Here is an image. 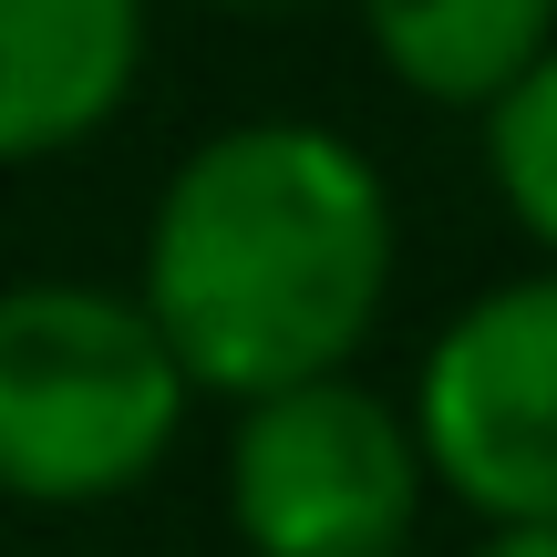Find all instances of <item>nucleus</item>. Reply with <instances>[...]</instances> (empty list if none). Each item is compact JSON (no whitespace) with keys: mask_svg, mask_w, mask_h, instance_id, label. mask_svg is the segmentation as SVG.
I'll return each mask as SVG.
<instances>
[{"mask_svg":"<svg viewBox=\"0 0 557 557\" xmlns=\"http://www.w3.org/2000/svg\"><path fill=\"white\" fill-rule=\"evenodd\" d=\"M475 124H485L475 145H485V186H496L506 227L537 248V269H557V41L485 103Z\"/></svg>","mask_w":557,"mask_h":557,"instance_id":"0eeeda50","label":"nucleus"},{"mask_svg":"<svg viewBox=\"0 0 557 557\" xmlns=\"http://www.w3.org/2000/svg\"><path fill=\"white\" fill-rule=\"evenodd\" d=\"M227 413V537L248 557H413L434 475L403 393L351 361Z\"/></svg>","mask_w":557,"mask_h":557,"instance_id":"7ed1b4c3","label":"nucleus"},{"mask_svg":"<svg viewBox=\"0 0 557 557\" xmlns=\"http://www.w3.org/2000/svg\"><path fill=\"white\" fill-rule=\"evenodd\" d=\"M413 444L475 527L557 517V269L475 289L413 361Z\"/></svg>","mask_w":557,"mask_h":557,"instance_id":"20e7f679","label":"nucleus"},{"mask_svg":"<svg viewBox=\"0 0 557 557\" xmlns=\"http://www.w3.org/2000/svg\"><path fill=\"white\" fill-rule=\"evenodd\" d=\"M156 0H0V165H62L124 124Z\"/></svg>","mask_w":557,"mask_h":557,"instance_id":"39448f33","label":"nucleus"},{"mask_svg":"<svg viewBox=\"0 0 557 557\" xmlns=\"http://www.w3.org/2000/svg\"><path fill=\"white\" fill-rule=\"evenodd\" d=\"M372 62L434 114H485L557 41V0H351Z\"/></svg>","mask_w":557,"mask_h":557,"instance_id":"423d86ee","label":"nucleus"},{"mask_svg":"<svg viewBox=\"0 0 557 557\" xmlns=\"http://www.w3.org/2000/svg\"><path fill=\"white\" fill-rule=\"evenodd\" d=\"M465 557H557V517H496V527H475Z\"/></svg>","mask_w":557,"mask_h":557,"instance_id":"6e6552de","label":"nucleus"},{"mask_svg":"<svg viewBox=\"0 0 557 557\" xmlns=\"http://www.w3.org/2000/svg\"><path fill=\"white\" fill-rule=\"evenodd\" d=\"M197 382L114 278H11L0 289V496L83 517L165 475Z\"/></svg>","mask_w":557,"mask_h":557,"instance_id":"f03ea898","label":"nucleus"},{"mask_svg":"<svg viewBox=\"0 0 557 557\" xmlns=\"http://www.w3.org/2000/svg\"><path fill=\"white\" fill-rule=\"evenodd\" d=\"M403 278V218L372 145L320 114H238L165 165L135 299L197 403H248L372 351Z\"/></svg>","mask_w":557,"mask_h":557,"instance_id":"f257e3e1","label":"nucleus"},{"mask_svg":"<svg viewBox=\"0 0 557 557\" xmlns=\"http://www.w3.org/2000/svg\"><path fill=\"white\" fill-rule=\"evenodd\" d=\"M207 11H299V0H207Z\"/></svg>","mask_w":557,"mask_h":557,"instance_id":"1a4fd4ad","label":"nucleus"}]
</instances>
